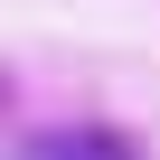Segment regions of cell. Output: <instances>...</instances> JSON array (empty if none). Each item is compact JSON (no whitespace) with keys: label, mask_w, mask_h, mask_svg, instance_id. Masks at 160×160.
Returning a JSON list of instances; mask_svg holds the SVG:
<instances>
[{"label":"cell","mask_w":160,"mask_h":160,"mask_svg":"<svg viewBox=\"0 0 160 160\" xmlns=\"http://www.w3.org/2000/svg\"><path fill=\"white\" fill-rule=\"evenodd\" d=\"M28 160H141L132 141H113V132H38L28 141Z\"/></svg>","instance_id":"6da1fadb"}]
</instances>
